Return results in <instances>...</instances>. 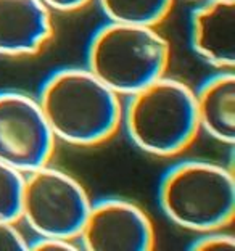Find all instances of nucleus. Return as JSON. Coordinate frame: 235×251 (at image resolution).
<instances>
[{
    "instance_id": "15",
    "label": "nucleus",
    "mask_w": 235,
    "mask_h": 251,
    "mask_svg": "<svg viewBox=\"0 0 235 251\" xmlns=\"http://www.w3.org/2000/svg\"><path fill=\"white\" fill-rule=\"evenodd\" d=\"M27 250L41 251V250H60V251H76L81 250L78 242L68 240L58 237H36L27 242Z\"/></svg>"
},
{
    "instance_id": "16",
    "label": "nucleus",
    "mask_w": 235,
    "mask_h": 251,
    "mask_svg": "<svg viewBox=\"0 0 235 251\" xmlns=\"http://www.w3.org/2000/svg\"><path fill=\"white\" fill-rule=\"evenodd\" d=\"M52 11H61V13H71L89 5L92 0H42Z\"/></svg>"
},
{
    "instance_id": "14",
    "label": "nucleus",
    "mask_w": 235,
    "mask_h": 251,
    "mask_svg": "<svg viewBox=\"0 0 235 251\" xmlns=\"http://www.w3.org/2000/svg\"><path fill=\"white\" fill-rule=\"evenodd\" d=\"M18 222L0 221V251H25L27 240L16 227Z\"/></svg>"
},
{
    "instance_id": "4",
    "label": "nucleus",
    "mask_w": 235,
    "mask_h": 251,
    "mask_svg": "<svg viewBox=\"0 0 235 251\" xmlns=\"http://www.w3.org/2000/svg\"><path fill=\"white\" fill-rule=\"evenodd\" d=\"M169 42L157 27L106 21L90 37L85 68L119 97L166 74Z\"/></svg>"
},
{
    "instance_id": "6",
    "label": "nucleus",
    "mask_w": 235,
    "mask_h": 251,
    "mask_svg": "<svg viewBox=\"0 0 235 251\" xmlns=\"http://www.w3.org/2000/svg\"><path fill=\"white\" fill-rule=\"evenodd\" d=\"M55 142L37 99L0 90V161L27 174L50 163Z\"/></svg>"
},
{
    "instance_id": "9",
    "label": "nucleus",
    "mask_w": 235,
    "mask_h": 251,
    "mask_svg": "<svg viewBox=\"0 0 235 251\" xmlns=\"http://www.w3.org/2000/svg\"><path fill=\"white\" fill-rule=\"evenodd\" d=\"M190 44L217 71H234L235 0H203L190 15Z\"/></svg>"
},
{
    "instance_id": "3",
    "label": "nucleus",
    "mask_w": 235,
    "mask_h": 251,
    "mask_svg": "<svg viewBox=\"0 0 235 251\" xmlns=\"http://www.w3.org/2000/svg\"><path fill=\"white\" fill-rule=\"evenodd\" d=\"M158 203L166 218L184 230L227 229L235 218L232 169L205 159L177 163L159 180Z\"/></svg>"
},
{
    "instance_id": "5",
    "label": "nucleus",
    "mask_w": 235,
    "mask_h": 251,
    "mask_svg": "<svg viewBox=\"0 0 235 251\" xmlns=\"http://www.w3.org/2000/svg\"><path fill=\"white\" fill-rule=\"evenodd\" d=\"M90 204L92 200L81 182L49 163L25 174L20 221H25L36 237L78 242Z\"/></svg>"
},
{
    "instance_id": "2",
    "label": "nucleus",
    "mask_w": 235,
    "mask_h": 251,
    "mask_svg": "<svg viewBox=\"0 0 235 251\" xmlns=\"http://www.w3.org/2000/svg\"><path fill=\"white\" fill-rule=\"evenodd\" d=\"M121 126L147 155L173 158L185 151L200 132L195 92L187 82L164 76L128 95Z\"/></svg>"
},
{
    "instance_id": "1",
    "label": "nucleus",
    "mask_w": 235,
    "mask_h": 251,
    "mask_svg": "<svg viewBox=\"0 0 235 251\" xmlns=\"http://www.w3.org/2000/svg\"><path fill=\"white\" fill-rule=\"evenodd\" d=\"M55 140L74 147L105 144L121 127V97L87 68H61L47 76L37 95Z\"/></svg>"
},
{
    "instance_id": "10",
    "label": "nucleus",
    "mask_w": 235,
    "mask_h": 251,
    "mask_svg": "<svg viewBox=\"0 0 235 251\" xmlns=\"http://www.w3.org/2000/svg\"><path fill=\"white\" fill-rule=\"evenodd\" d=\"M195 92L198 130L219 144L235 142V76L234 71H217Z\"/></svg>"
},
{
    "instance_id": "8",
    "label": "nucleus",
    "mask_w": 235,
    "mask_h": 251,
    "mask_svg": "<svg viewBox=\"0 0 235 251\" xmlns=\"http://www.w3.org/2000/svg\"><path fill=\"white\" fill-rule=\"evenodd\" d=\"M52 13L42 0H0V55L41 53L55 34Z\"/></svg>"
},
{
    "instance_id": "13",
    "label": "nucleus",
    "mask_w": 235,
    "mask_h": 251,
    "mask_svg": "<svg viewBox=\"0 0 235 251\" xmlns=\"http://www.w3.org/2000/svg\"><path fill=\"white\" fill-rule=\"evenodd\" d=\"M235 237L227 229L198 233L190 245L192 251H234Z\"/></svg>"
},
{
    "instance_id": "11",
    "label": "nucleus",
    "mask_w": 235,
    "mask_h": 251,
    "mask_svg": "<svg viewBox=\"0 0 235 251\" xmlns=\"http://www.w3.org/2000/svg\"><path fill=\"white\" fill-rule=\"evenodd\" d=\"M108 21L157 27L173 8L174 0H97Z\"/></svg>"
},
{
    "instance_id": "12",
    "label": "nucleus",
    "mask_w": 235,
    "mask_h": 251,
    "mask_svg": "<svg viewBox=\"0 0 235 251\" xmlns=\"http://www.w3.org/2000/svg\"><path fill=\"white\" fill-rule=\"evenodd\" d=\"M25 174L0 161V221L18 222Z\"/></svg>"
},
{
    "instance_id": "7",
    "label": "nucleus",
    "mask_w": 235,
    "mask_h": 251,
    "mask_svg": "<svg viewBox=\"0 0 235 251\" xmlns=\"http://www.w3.org/2000/svg\"><path fill=\"white\" fill-rule=\"evenodd\" d=\"M87 251H152L157 232L150 216L128 198H102L92 201L78 235Z\"/></svg>"
}]
</instances>
